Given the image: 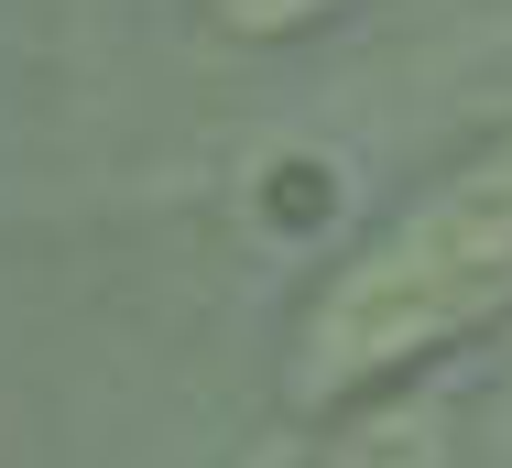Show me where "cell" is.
<instances>
[{"mask_svg": "<svg viewBox=\"0 0 512 468\" xmlns=\"http://www.w3.org/2000/svg\"><path fill=\"white\" fill-rule=\"evenodd\" d=\"M512 316V131H480L306 294L284 403L360 414Z\"/></svg>", "mask_w": 512, "mask_h": 468, "instance_id": "cell-1", "label": "cell"}, {"mask_svg": "<svg viewBox=\"0 0 512 468\" xmlns=\"http://www.w3.org/2000/svg\"><path fill=\"white\" fill-rule=\"evenodd\" d=\"M197 11H207V33H229V44H306V33L371 11V0H197Z\"/></svg>", "mask_w": 512, "mask_h": 468, "instance_id": "cell-2", "label": "cell"}]
</instances>
